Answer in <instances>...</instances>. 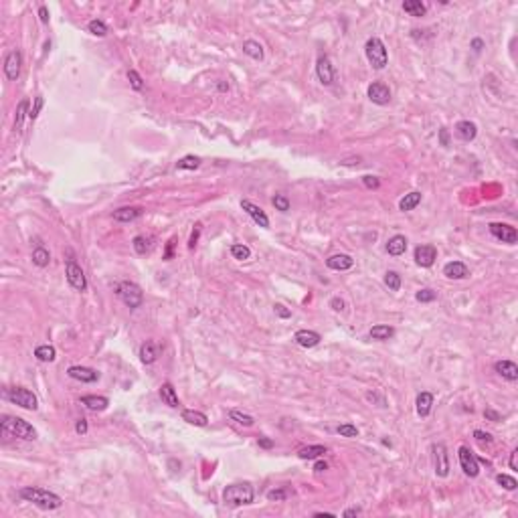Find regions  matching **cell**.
<instances>
[{
    "mask_svg": "<svg viewBox=\"0 0 518 518\" xmlns=\"http://www.w3.org/2000/svg\"><path fill=\"white\" fill-rule=\"evenodd\" d=\"M21 498L43 508V510H57L63 506V500L61 496L49 492V490H43V488H33V486H27L21 490Z\"/></svg>",
    "mask_w": 518,
    "mask_h": 518,
    "instance_id": "1",
    "label": "cell"
},
{
    "mask_svg": "<svg viewBox=\"0 0 518 518\" xmlns=\"http://www.w3.org/2000/svg\"><path fill=\"white\" fill-rule=\"evenodd\" d=\"M0 425H3V433L5 435H13V437H19V439H27V441L37 439V429L29 421H25L21 417L5 415Z\"/></svg>",
    "mask_w": 518,
    "mask_h": 518,
    "instance_id": "2",
    "label": "cell"
},
{
    "mask_svg": "<svg viewBox=\"0 0 518 518\" xmlns=\"http://www.w3.org/2000/svg\"><path fill=\"white\" fill-rule=\"evenodd\" d=\"M255 498V492H253V486L243 482V484H231L225 488L223 492V500L227 506H245V504H251Z\"/></svg>",
    "mask_w": 518,
    "mask_h": 518,
    "instance_id": "3",
    "label": "cell"
},
{
    "mask_svg": "<svg viewBox=\"0 0 518 518\" xmlns=\"http://www.w3.org/2000/svg\"><path fill=\"white\" fill-rule=\"evenodd\" d=\"M364 53H366V59L371 63L375 69H385L387 63H389V53H387V47L385 43L379 39V37H371L364 45Z\"/></svg>",
    "mask_w": 518,
    "mask_h": 518,
    "instance_id": "4",
    "label": "cell"
},
{
    "mask_svg": "<svg viewBox=\"0 0 518 518\" xmlns=\"http://www.w3.org/2000/svg\"><path fill=\"white\" fill-rule=\"evenodd\" d=\"M116 291H118V295H120V300H122L128 308H140L142 302H144V291H142V287H140L138 283H134V281H122Z\"/></svg>",
    "mask_w": 518,
    "mask_h": 518,
    "instance_id": "5",
    "label": "cell"
},
{
    "mask_svg": "<svg viewBox=\"0 0 518 518\" xmlns=\"http://www.w3.org/2000/svg\"><path fill=\"white\" fill-rule=\"evenodd\" d=\"M5 397H7L11 403H15V405H19V407H23V409H29V411H37V409H39L37 395L31 393L29 389L15 387V389H9V391L5 393Z\"/></svg>",
    "mask_w": 518,
    "mask_h": 518,
    "instance_id": "6",
    "label": "cell"
},
{
    "mask_svg": "<svg viewBox=\"0 0 518 518\" xmlns=\"http://www.w3.org/2000/svg\"><path fill=\"white\" fill-rule=\"evenodd\" d=\"M65 275H67V281L73 289L77 291H85L87 289V279H85V273L83 269L73 261V259H67V265H65Z\"/></svg>",
    "mask_w": 518,
    "mask_h": 518,
    "instance_id": "7",
    "label": "cell"
},
{
    "mask_svg": "<svg viewBox=\"0 0 518 518\" xmlns=\"http://www.w3.org/2000/svg\"><path fill=\"white\" fill-rule=\"evenodd\" d=\"M433 466H435L437 478L450 476V458H448V450L443 443H435L433 446Z\"/></svg>",
    "mask_w": 518,
    "mask_h": 518,
    "instance_id": "8",
    "label": "cell"
},
{
    "mask_svg": "<svg viewBox=\"0 0 518 518\" xmlns=\"http://www.w3.org/2000/svg\"><path fill=\"white\" fill-rule=\"evenodd\" d=\"M316 75H318L322 85H332L334 83L336 71H334V65H332L328 55H320L318 57V61H316Z\"/></svg>",
    "mask_w": 518,
    "mask_h": 518,
    "instance_id": "9",
    "label": "cell"
},
{
    "mask_svg": "<svg viewBox=\"0 0 518 518\" xmlns=\"http://www.w3.org/2000/svg\"><path fill=\"white\" fill-rule=\"evenodd\" d=\"M458 458H460V466H462V470H464L466 476L476 478V476L480 474V460H478L466 446H462V448L458 450Z\"/></svg>",
    "mask_w": 518,
    "mask_h": 518,
    "instance_id": "10",
    "label": "cell"
},
{
    "mask_svg": "<svg viewBox=\"0 0 518 518\" xmlns=\"http://www.w3.org/2000/svg\"><path fill=\"white\" fill-rule=\"evenodd\" d=\"M490 233L498 241L508 243V245H514L518 241V231L512 225H506V223H490Z\"/></svg>",
    "mask_w": 518,
    "mask_h": 518,
    "instance_id": "11",
    "label": "cell"
},
{
    "mask_svg": "<svg viewBox=\"0 0 518 518\" xmlns=\"http://www.w3.org/2000/svg\"><path fill=\"white\" fill-rule=\"evenodd\" d=\"M21 65H23V55L19 49L11 51L5 59V75L11 79V81H17L19 75H21Z\"/></svg>",
    "mask_w": 518,
    "mask_h": 518,
    "instance_id": "12",
    "label": "cell"
},
{
    "mask_svg": "<svg viewBox=\"0 0 518 518\" xmlns=\"http://www.w3.org/2000/svg\"><path fill=\"white\" fill-rule=\"evenodd\" d=\"M368 99H371L373 103H377V106H387L389 101H391V89L383 83V81H375V83H371L368 85Z\"/></svg>",
    "mask_w": 518,
    "mask_h": 518,
    "instance_id": "13",
    "label": "cell"
},
{
    "mask_svg": "<svg viewBox=\"0 0 518 518\" xmlns=\"http://www.w3.org/2000/svg\"><path fill=\"white\" fill-rule=\"evenodd\" d=\"M67 375H69L71 379L79 381V383H95V381L99 379V373L95 371V368H89V366H79V364H75V366H69V368H67Z\"/></svg>",
    "mask_w": 518,
    "mask_h": 518,
    "instance_id": "14",
    "label": "cell"
},
{
    "mask_svg": "<svg viewBox=\"0 0 518 518\" xmlns=\"http://www.w3.org/2000/svg\"><path fill=\"white\" fill-rule=\"evenodd\" d=\"M162 354V346L154 340H146L142 346H140V360L144 364H152L158 360V356Z\"/></svg>",
    "mask_w": 518,
    "mask_h": 518,
    "instance_id": "15",
    "label": "cell"
},
{
    "mask_svg": "<svg viewBox=\"0 0 518 518\" xmlns=\"http://www.w3.org/2000/svg\"><path fill=\"white\" fill-rule=\"evenodd\" d=\"M241 209L255 221V223L259 225V227H263V229H267L269 227V219H267V215H265V211L261 209V206H257V204H253L251 200H241Z\"/></svg>",
    "mask_w": 518,
    "mask_h": 518,
    "instance_id": "16",
    "label": "cell"
},
{
    "mask_svg": "<svg viewBox=\"0 0 518 518\" xmlns=\"http://www.w3.org/2000/svg\"><path fill=\"white\" fill-rule=\"evenodd\" d=\"M435 259H437V249H435L433 245H419V247L415 249V261H417V265H421V267H431Z\"/></svg>",
    "mask_w": 518,
    "mask_h": 518,
    "instance_id": "17",
    "label": "cell"
},
{
    "mask_svg": "<svg viewBox=\"0 0 518 518\" xmlns=\"http://www.w3.org/2000/svg\"><path fill=\"white\" fill-rule=\"evenodd\" d=\"M494 371H496L502 379H506V381H516V379H518V366H516V362H512V360H498V362L494 364Z\"/></svg>",
    "mask_w": 518,
    "mask_h": 518,
    "instance_id": "18",
    "label": "cell"
},
{
    "mask_svg": "<svg viewBox=\"0 0 518 518\" xmlns=\"http://www.w3.org/2000/svg\"><path fill=\"white\" fill-rule=\"evenodd\" d=\"M293 340L298 342L300 346H304V348H314V346L320 344L322 336L318 332H314V330H298V332H295V336H293Z\"/></svg>",
    "mask_w": 518,
    "mask_h": 518,
    "instance_id": "19",
    "label": "cell"
},
{
    "mask_svg": "<svg viewBox=\"0 0 518 518\" xmlns=\"http://www.w3.org/2000/svg\"><path fill=\"white\" fill-rule=\"evenodd\" d=\"M326 265L330 269H334V271H346V269H350L354 265V259L350 255H346V253H336V255L326 259Z\"/></svg>",
    "mask_w": 518,
    "mask_h": 518,
    "instance_id": "20",
    "label": "cell"
},
{
    "mask_svg": "<svg viewBox=\"0 0 518 518\" xmlns=\"http://www.w3.org/2000/svg\"><path fill=\"white\" fill-rule=\"evenodd\" d=\"M443 275L450 277V279H466L470 275V271L462 261H450V263H446V267H443Z\"/></svg>",
    "mask_w": 518,
    "mask_h": 518,
    "instance_id": "21",
    "label": "cell"
},
{
    "mask_svg": "<svg viewBox=\"0 0 518 518\" xmlns=\"http://www.w3.org/2000/svg\"><path fill=\"white\" fill-rule=\"evenodd\" d=\"M456 134H458L460 140L472 142V140L478 136V126H476L474 122H470V120H462V122H458V126H456Z\"/></svg>",
    "mask_w": 518,
    "mask_h": 518,
    "instance_id": "22",
    "label": "cell"
},
{
    "mask_svg": "<svg viewBox=\"0 0 518 518\" xmlns=\"http://www.w3.org/2000/svg\"><path fill=\"white\" fill-rule=\"evenodd\" d=\"M81 405H85L89 411H106L110 401L108 397H99V395H85L81 397Z\"/></svg>",
    "mask_w": 518,
    "mask_h": 518,
    "instance_id": "23",
    "label": "cell"
},
{
    "mask_svg": "<svg viewBox=\"0 0 518 518\" xmlns=\"http://www.w3.org/2000/svg\"><path fill=\"white\" fill-rule=\"evenodd\" d=\"M142 215V209L138 206H122L118 211H114V219L120 221V223H130V221H136Z\"/></svg>",
    "mask_w": 518,
    "mask_h": 518,
    "instance_id": "24",
    "label": "cell"
},
{
    "mask_svg": "<svg viewBox=\"0 0 518 518\" xmlns=\"http://www.w3.org/2000/svg\"><path fill=\"white\" fill-rule=\"evenodd\" d=\"M407 251V239L403 235H395L387 241V253L393 255V257H399Z\"/></svg>",
    "mask_w": 518,
    "mask_h": 518,
    "instance_id": "25",
    "label": "cell"
},
{
    "mask_svg": "<svg viewBox=\"0 0 518 518\" xmlns=\"http://www.w3.org/2000/svg\"><path fill=\"white\" fill-rule=\"evenodd\" d=\"M182 421H186L188 425H194V427H204L209 423V417L200 411H194V409H184L182 411Z\"/></svg>",
    "mask_w": 518,
    "mask_h": 518,
    "instance_id": "26",
    "label": "cell"
},
{
    "mask_svg": "<svg viewBox=\"0 0 518 518\" xmlns=\"http://www.w3.org/2000/svg\"><path fill=\"white\" fill-rule=\"evenodd\" d=\"M417 415L419 417H427L429 413H431V407H433V395L431 393H419V397H417Z\"/></svg>",
    "mask_w": 518,
    "mask_h": 518,
    "instance_id": "27",
    "label": "cell"
},
{
    "mask_svg": "<svg viewBox=\"0 0 518 518\" xmlns=\"http://www.w3.org/2000/svg\"><path fill=\"white\" fill-rule=\"evenodd\" d=\"M160 399H162V403H166L168 407H178V405H180L178 395H176V391H174V387H172L170 383H164V385L160 387Z\"/></svg>",
    "mask_w": 518,
    "mask_h": 518,
    "instance_id": "28",
    "label": "cell"
},
{
    "mask_svg": "<svg viewBox=\"0 0 518 518\" xmlns=\"http://www.w3.org/2000/svg\"><path fill=\"white\" fill-rule=\"evenodd\" d=\"M419 202H421V192H419V190H413V192L405 194V196L399 200V209H401L403 213H407V211H413Z\"/></svg>",
    "mask_w": 518,
    "mask_h": 518,
    "instance_id": "29",
    "label": "cell"
},
{
    "mask_svg": "<svg viewBox=\"0 0 518 518\" xmlns=\"http://www.w3.org/2000/svg\"><path fill=\"white\" fill-rule=\"evenodd\" d=\"M403 11L411 17H423L427 13V7L421 3V0H405L403 3Z\"/></svg>",
    "mask_w": 518,
    "mask_h": 518,
    "instance_id": "30",
    "label": "cell"
},
{
    "mask_svg": "<svg viewBox=\"0 0 518 518\" xmlns=\"http://www.w3.org/2000/svg\"><path fill=\"white\" fill-rule=\"evenodd\" d=\"M328 450L324 446H308V448H302L298 452V458L300 460H318L320 456H324Z\"/></svg>",
    "mask_w": 518,
    "mask_h": 518,
    "instance_id": "31",
    "label": "cell"
},
{
    "mask_svg": "<svg viewBox=\"0 0 518 518\" xmlns=\"http://www.w3.org/2000/svg\"><path fill=\"white\" fill-rule=\"evenodd\" d=\"M243 53L249 55V57L255 59V61H261V59H263V47H261L257 41H245V43H243Z\"/></svg>",
    "mask_w": 518,
    "mask_h": 518,
    "instance_id": "32",
    "label": "cell"
},
{
    "mask_svg": "<svg viewBox=\"0 0 518 518\" xmlns=\"http://www.w3.org/2000/svg\"><path fill=\"white\" fill-rule=\"evenodd\" d=\"M368 334H371V338H375V340H389L395 334V330L387 324H379V326H373Z\"/></svg>",
    "mask_w": 518,
    "mask_h": 518,
    "instance_id": "33",
    "label": "cell"
},
{
    "mask_svg": "<svg viewBox=\"0 0 518 518\" xmlns=\"http://www.w3.org/2000/svg\"><path fill=\"white\" fill-rule=\"evenodd\" d=\"M35 356H37L41 362H53L55 356H57V352H55V348H53L51 344H43V346H37V348H35Z\"/></svg>",
    "mask_w": 518,
    "mask_h": 518,
    "instance_id": "34",
    "label": "cell"
},
{
    "mask_svg": "<svg viewBox=\"0 0 518 518\" xmlns=\"http://www.w3.org/2000/svg\"><path fill=\"white\" fill-rule=\"evenodd\" d=\"M134 249H136V253L146 255L148 251L152 249V239H150V237H144V235L134 237Z\"/></svg>",
    "mask_w": 518,
    "mask_h": 518,
    "instance_id": "35",
    "label": "cell"
},
{
    "mask_svg": "<svg viewBox=\"0 0 518 518\" xmlns=\"http://www.w3.org/2000/svg\"><path fill=\"white\" fill-rule=\"evenodd\" d=\"M49 261H51V253H49L45 247H37V249L33 251V263H35V265H39V267H47V265H49Z\"/></svg>",
    "mask_w": 518,
    "mask_h": 518,
    "instance_id": "36",
    "label": "cell"
},
{
    "mask_svg": "<svg viewBox=\"0 0 518 518\" xmlns=\"http://www.w3.org/2000/svg\"><path fill=\"white\" fill-rule=\"evenodd\" d=\"M231 255L235 259H239V261H245V259L251 257V249L247 245H243V243H235V245H231Z\"/></svg>",
    "mask_w": 518,
    "mask_h": 518,
    "instance_id": "37",
    "label": "cell"
},
{
    "mask_svg": "<svg viewBox=\"0 0 518 518\" xmlns=\"http://www.w3.org/2000/svg\"><path fill=\"white\" fill-rule=\"evenodd\" d=\"M229 415H231L233 421H237V423L243 425V427H253V423H255V419H253L251 415H247V413H243V411H237V409H233Z\"/></svg>",
    "mask_w": 518,
    "mask_h": 518,
    "instance_id": "38",
    "label": "cell"
},
{
    "mask_svg": "<svg viewBox=\"0 0 518 518\" xmlns=\"http://www.w3.org/2000/svg\"><path fill=\"white\" fill-rule=\"evenodd\" d=\"M385 283H387V287H389L391 291H399V287H401V275H399L397 271H387V273H385Z\"/></svg>",
    "mask_w": 518,
    "mask_h": 518,
    "instance_id": "39",
    "label": "cell"
},
{
    "mask_svg": "<svg viewBox=\"0 0 518 518\" xmlns=\"http://www.w3.org/2000/svg\"><path fill=\"white\" fill-rule=\"evenodd\" d=\"M87 29H89V33L91 35H95V37H106L108 35V25L103 23V21H91L89 25H87Z\"/></svg>",
    "mask_w": 518,
    "mask_h": 518,
    "instance_id": "40",
    "label": "cell"
},
{
    "mask_svg": "<svg viewBox=\"0 0 518 518\" xmlns=\"http://www.w3.org/2000/svg\"><path fill=\"white\" fill-rule=\"evenodd\" d=\"M176 166H178L180 170H194V168L200 166V158H196V156H184L182 160H178Z\"/></svg>",
    "mask_w": 518,
    "mask_h": 518,
    "instance_id": "41",
    "label": "cell"
},
{
    "mask_svg": "<svg viewBox=\"0 0 518 518\" xmlns=\"http://www.w3.org/2000/svg\"><path fill=\"white\" fill-rule=\"evenodd\" d=\"M496 482H498L504 490H510V492L518 488V482H516L512 476H508V474H498V476H496Z\"/></svg>",
    "mask_w": 518,
    "mask_h": 518,
    "instance_id": "42",
    "label": "cell"
},
{
    "mask_svg": "<svg viewBox=\"0 0 518 518\" xmlns=\"http://www.w3.org/2000/svg\"><path fill=\"white\" fill-rule=\"evenodd\" d=\"M27 108H29V101H27V99H23V101L19 103V108H17V118H15V130H17V128H21V126H23V120H25V116H29V114H27Z\"/></svg>",
    "mask_w": 518,
    "mask_h": 518,
    "instance_id": "43",
    "label": "cell"
},
{
    "mask_svg": "<svg viewBox=\"0 0 518 518\" xmlns=\"http://www.w3.org/2000/svg\"><path fill=\"white\" fill-rule=\"evenodd\" d=\"M435 298H437V293H435L433 289H427V287H425V289H419V291L415 293V300H417V302H421V304H425V302H433Z\"/></svg>",
    "mask_w": 518,
    "mask_h": 518,
    "instance_id": "44",
    "label": "cell"
},
{
    "mask_svg": "<svg viewBox=\"0 0 518 518\" xmlns=\"http://www.w3.org/2000/svg\"><path fill=\"white\" fill-rule=\"evenodd\" d=\"M128 79H130V85H132L136 91H140V89L144 87V79L140 77V73H138L136 69H130V71H128Z\"/></svg>",
    "mask_w": 518,
    "mask_h": 518,
    "instance_id": "45",
    "label": "cell"
},
{
    "mask_svg": "<svg viewBox=\"0 0 518 518\" xmlns=\"http://www.w3.org/2000/svg\"><path fill=\"white\" fill-rule=\"evenodd\" d=\"M273 206H275L277 211H281V213L289 211V200H287V196H283V194H275V196H273Z\"/></svg>",
    "mask_w": 518,
    "mask_h": 518,
    "instance_id": "46",
    "label": "cell"
},
{
    "mask_svg": "<svg viewBox=\"0 0 518 518\" xmlns=\"http://www.w3.org/2000/svg\"><path fill=\"white\" fill-rule=\"evenodd\" d=\"M338 433H340L342 437H358V429H356L354 425H350V423L340 425V427H338Z\"/></svg>",
    "mask_w": 518,
    "mask_h": 518,
    "instance_id": "47",
    "label": "cell"
},
{
    "mask_svg": "<svg viewBox=\"0 0 518 518\" xmlns=\"http://www.w3.org/2000/svg\"><path fill=\"white\" fill-rule=\"evenodd\" d=\"M285 498H287V492L281 490V488L267 492V500H269V502H281V500H285Z\"/></svg>",
    "mask_w": 518,
    "mask_h": 518,
    "instance_id": "48",
    "label": "cell"
},
{
    "mask_svg": "<svg viewBox=\"0 0 518 518\" xmlns=\"http://www.w3.org/2000/svg\"><path fill=\"white\" fill-rule=\"evenodd\" d=\"M43 103H45V99H43L41 95H37V97H35V106H33V110L29 112V118H31V120H37V118H39V114H41V110H43Z\"/></svg>",
    "mask_w": 518,
    "mask_h": 518,
    "instance_id": "49",
    "label": "cell"
},
{
    "mask_svg": "<svg viewBox=\"0 0 518 518\" xmlns=\"http://www.w3.org/2000/svg\"><path fill=\"white\" fill-rule=\"evenodd\" d=\"M200 231H202V225H200V223H196V225H194V231H192V235H190V241H188V247H190V249H194V247H196L198 237H200Z\"/></svg>",
    "mask_w": 518,
    "mask_h": 518,
    "instance_id": "50",
    "label": "cell"
},
{
    "mask_svg": "<svg viewBox=\"0 0 518 518\" xmlns=\"http://www.w3.org/2000/svg\"><path fill=\"white\" fill-rule=\"evenodd\" d=\"M362 182H364L366 188H379V184H381V180L377 176H364Z\"/></svg>",
    "mask_w": 518,
    "mask_h": 518,
    "instance_id": "51",
    "label": "cell"
},
{
    "mask_svg": "<svg viewBox=\"0 0 518 518\" xmlns=\"http://www.w3.org/2000/svg\"><path fill=\"white\" fill-rule=\"evenodd\" d=\"M273 310H275V314H277L279 318H289V316H291V312H289L283 304H275V306H273Z\"/></svg>",
    "mask_w": 518,
    "mask_h": 518,
    "instance_id": "52",
    "label": "cell"
},
{
    "mask_svg": "<svg viewBox=\"0 0 518 518\" xmlns=\"http://www.w3.org/2000/svg\"><path fill=\"white\" fill-rule=\"evenodd\" d=\"M474 437H476L478 441H486V443H490V441H492V435H490V433H486V431H480V429H478V431H474Z\"/></svg>",
    "mask_w": 518,
    "mask_h": 518,
    "instance_id": "53",
    "label": "cell"
},
{
    "mask_svg": "<svg viewBox=\"0 0 518 518\" xmlns=\"http://www.w3.org/2000/svg\"><path fill=\"white\" fill-rule=\"evenodd\" d=\"M330 306H332V310L342 312V310H344V300H340V298H332V300H330Z\"/></svg>",
    "mask_w": 518,
    "mask_h": 518,
    "instance_id": "54",
    "label": "cell"
},
{
    "mask_svg": "<svg viewBox=\"0 0 518 518\" xmlns=\"http://www.w3.org/2000/svg\"><path fill=\"white\" fill-rule=\"evenodd\" d=\"M75 431H77L79 435L87 433V421H85V419H77V423H75Z\"/></svg>",
    "mask_w": 518,
    "mask_h": 518,
    "instance_id": "55",
    "label": "cell"
},
{
    "mask_svg": "<svg viewBox=\"0 0 518 518\" xmlns=\"http://www.w3.org/2000/svg\"><path fill=\"white\" fill-rule=\"evenodd\" d=\"M510 468L512 470H518V450H514L510 454Z\"/></svg>",
    "mask_w": 518,
    "mask_h": 518,
    "instance_id": "56",
    "label": "cell"
},
{
    "mask_svg": "<svg viewBox=\"0 0 518 518\" xmlns=\"http://www.w3.org/2000/svg\"><path fill=\"white\" fill-rule=\"evenodd\" d=\"M39 17H41V23H49V11H47V7H41L39 9Z\"/></svg>",
    "mask_w": 518,
    "mask_h": 518,
    "instance_id": "57",
    "label": "cell"
},
{
    "mask_svg": "<svg viewBox=\"0 0 518 518\" xmlns=\"http://www.w3.org/2000/svg\"><path fill=\"white\" fill-rule=\"evenodd\" d=\"M484 417H486V419H490V421H500V415H498L496 411H492V409H486Z\"/></svg>",
    "mask_w": 518,
    "mask_h": 518,
    "instance_id": "58",
    "label": "cell"
},
{
    "mask_svg": "<svg viewBox=\"0 0 518 518\" xmlns=\"http://www.w3.org/2000/svg\"><path fill=\"white\" fill-rule=\"evenodd\" d=\"M472 49H474L476 53H480V51L484 49V41H482V39H474V41H472Z\"/></svg>",
    "mask_w": 518,
    "mask_h": 518,
    "instance_id": "59",
    "label": "cell"
},
{
    "mask_svg": "<svg viewBox=\"0 0 518 518\" xmlns=\"http://www.w3.org/2000/svg\"><path fill=\"white\" fill-rule=\"evenodd\" d=\"M259 446L265 448V450H269V448H273V441L267 439V437H259Z\"/></svg>",
    "mask_w": 518,
    "mask_h": 518,
    "instance_id": "60",
    "label": "cell"
},
{
    "mask_svg": "<svg viewBox=\"0 0 518 518\" xmlns=\"http://www.w3.org/2000/svg\"><path fill=\"white\" fill-rule=\"evenodd\" d=\"M439 140H441V144H443V146H448L450 138H448V130H446V128H443V130L439 132Z\"/></svg>",
    "mask_w": 518,
    "mask_h": 518,
    "instance_id": "61",
    "label": "cell"
},
{
    "mask_svg": "<svg viewBox=\"0 0 518 518\" xmlns=\"http://www.w3.org/2000/svg\"><path fill=\"white\" fill-rule=\"evenodd\" d=\"M360 514V508H348V510H344V518H348V516H358Z\"/></svg>",
    "mask_w": 518,
    "mask_h": 518,
    "instance_id": "62",
    "label": "cell"
},
{
    "mask_svg": "<svg viewBox=\"0 0 518 518\" xmlns=\"http://www.w3.org/2000/svg\"><path fill=\"white\" fill-rule=\"evenodd\" d=\"M314 470H316V472H324V470H328V464H326V462H318V464L314 466Z\"/></svg>",
    "mask_w": 518,
    "mask_h": 518,
    "instance_id": "63",
    "label": "cell"
},
{
    "mask_svg": "<svg viewBox=\"0 0 518 518\" xmlns=\"http://www.w3.org/2000/svg\"><path fill=\"white\" fill-rule=\"evenodd\" d=\"M227 89H229V83H223V81L219 83V91H227Z\"/></svg>",
    "mask_w": 518,
    "mask_h": 518,
    "instance_id": "64",
    "label": "cell"
}]
</instances>
